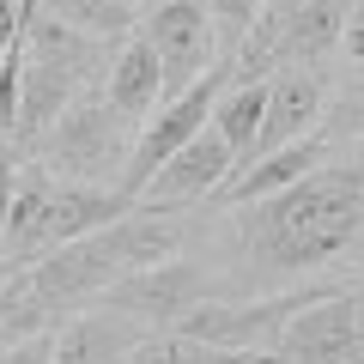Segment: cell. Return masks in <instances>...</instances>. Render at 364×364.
<instances>
[{
	"label": "cell",
	"mask_w": 364,
	"mask_h": 364,
	"mask_svg": "<svg viewBox=\"0 0 364 364\" xmlns=\"http://www.w3.org/2000/svg\"><path fill=\"white\" fill-rule=\"evenodd\" d=\"M140 31L158 49L164 97H176L182 85H195V79L219 61V31H213V6L207 0H152L146 18H140Z\"/></svg>",
	"instance_id": "5b68a950"
},
{
	"label": "cell",
	"mask_w": 364,
	"mask_h": 364,
	"mask_svg": "<svg viewBox=\"0 0 364 364\" xmlns=\"http://www.w3.org/2000/svg\"><path fill=\"white\" fill-rule=\"evenodd\" d=\"M322 134L328 140H364V73H340L322 109Z\"/></svg>",
	"instance_id": "5bb4252c"
},
{
	"label": "cell",
	"mask_w": 364,
	"mask_h": 364,
	"mask_svg": "<svg viewBox=\"0 0 364 364\" xmlns=\"http://www.w3.org/2000/svg\"><path fill=\"white\" fill-rule=\"evenodd\" d=\"M140 334L146 328L134 322V316H122V310H109V304L91 298L85 310H73L67 322H55L43 340H49V364H122Z\"/></svg>",
	"instance_id": "30bf717a"
},
{
	"label": "cell",
	"mask_w": 364,
	"mask_h": 364,
	"mask_svg": "<svg viewBox=\"0 0 364 364\" xmlns=\"http://www.w3.org/2000/svg\"><path fill=\"white\" fill-rule=\"evenodd\" d=\"M188 249L213 298L316 291L364 273V140H340L310 176L243 207H195Z\"/></svg>",
	"instance_id": "6da1fadb"
},
{
	"label": "cell",
	"mask_w": 364,
	"mask_h": 364,
	"mask_svg": "<svg viewBox=\"0 0 364 364\" xmlns=\"http://www.w3.org/2000/svg\"><path fill=\"white\" fill-rule=\"evenodd\" d=\"M328 91H334V67H310V61H273L267 67V104H261V134L255 152H273L286 140L322 128Z\"/></svg>",
	"instance_id": "52a82bcc"
},
{
	"label": "cell",
	"mask_w": 364,
	"mask_h": 364,
	"mask_svg": "<svg viewBox=\"0 0 364 364\" xmlns=\"http://www.w3.org/2000/svg\"><path fill=\"white\" fill-rule=\"evenodd\" d=\"M273 364H364V340H358V316H352V291L322 286L291 310V322L273 340Z\"/></svg>",
	"instance_id": "277c9868"
},
{
	"label": "cell",
	"mask_w": 364,
	"mask_h": 364,
	"mask_svg": "<svg viewBox=\"0 0 364 364\" xmlns=\"http://www.w3.org/2000/svg\"><path fill=\"white\" fill-rule=\"evenodd\" d=\"M261 104H267V73H249V79H231L213 104V128L225 134V146L237 152V170L255 158V134H261Z\"/></svg>",
	"instance_id": "7c38bea8"
},
{
	"label": "cell",
	"mask_w": 364,
	"mask_h": 364,
	"mask_svg": "<svg viewBox=\"0 0 364 364\" xmlns=\"http://www.w3.org/2000/svg\"><path fill=\"white\" fill-rule=\"evenodd\" d=\"M134 134H140V128H134V122L104 97V85H91V91H79L73 104L49 122V134L37 140V152H31V158H37V164H49L55 176L122 188V170H128Z\"/></svg>",
	"instance_id": "3957f363"
},
{
	"label": "cell",
	"mask_w": 364,
	"mask_h": 364,
	"mask_svg": "<svg viewBox=\"0 0 364 364\" xmlns=\"http://www.w3.org/2000/svg\"><path fill=\"white\" fill-rule=\"evenodd\" d=\"M128 207H134V195H122V188L55 176L49 164L25 158L13 195H6V255H13V273L31 267L37 255H49V249L73 243V237L97 231V225L122 219Z\"/></svg>",
	"instance_id": "7a4b0ae2"
},
{
	"label": "cell",
	"mask_w": 364,
	"mask_h": 364,
	"mask_svg": "<svg viewBox=\"0 0 364 364\" xmlns=\"http://www.w3.org/2000/svg\"><path fill=\"white\" fill-rule=\"evenodd\" d=\"M334 61L346 67V73H364V0H352V6H346V31H340Z\"/></svg>",
	"instance_id": "2e32d148"
},
{
	"label": "cell",
	"mask_w": 364,
	"mask_h": 364,
	"mask_svg": "<svg viewBox=\"0 0 364 364\" xmlns=\"http://www.w3.org/2000/svg\"><path fill=\"white\" fill-rule=\"evenodd\" d=\"M334 146H340V140H328V134L316 128V134H304V140H286V146H273V152H255L243 170H231L207 200H213V207H243V200L279 195V188H291L298 176H310Z\"/></svg>",
	"instance_id": "9c48e42d"
},
{
	"label": "cell",
	"mask_w": 364,
	"mask_h": 364,
	"mask_svg": "<svg viewBox=\"0 0 364 364\" xmlns=\"http://www.w3.org/2000/svg\"><path fill=\"white\" fill-rule=\"evenodd\" d=\"M231 170H237V152L225 146V134L207 122L195 140H182L176 152L146 176L140 200H146V207H200V200H207Z\"/></svg>",
	"instance_id": "ba28073f"
},
{
	"label": "cell",
	"mask_w": 364,
	"mask_h": 364,
	"mask_svg": "<svg viewBox=\"0 0 364 364\" xmlns=\"http://www.w3.org/2000/svg\"><path fill=\"white\" fill-rule=\"evenodd\" d=\"M207 6H213V31H219V55H225V61H237L249 25L261 18V0H207Z\"/></svg>",
	"instance_id": "9a60e30c"
},
{
	"label": "cell",
	"mask_w": 364,
	"mask_h": 364,
	"mask_svg": "<svg viewBox=\"0 0 364 364\" xmlns=\"http://www.w3.org/2000/svg\"><path fill=\"white\" fill-rule=\"evenodd\" d=\"M18 18H25V6H18V0H0V55L13 49V37H18Z\"/></svg>",
	"instance_id": "ac0fdd59"
},
{
	"label": "cell",
	"mask_w": 364,
	"mask_h": 364,
	"mask_svg": "<svg viewBox=\"0 0 364 364\" xmlns=\"http://www.w3.org/2000/svg\"><path fill=\"white\" fill-rule=\"evenodd\" d=\"M37 6H49L55 18H67V25L91 31V37L122 43V37H128V31L146 18V6H152V0H37Z\"/></svg>",
	"instance_id": "4fadbf2b"
},
{
	"label": "cell",
	"mask_w": 364,
	"mask_h": 364,
	"mask_svg": "<svg viewBox=\"0 0 364 364\" xmlns=\"http://www.w3.org/2000/svg\"><path fill=\"white\" fill-rule=\"evenodd\" d=\"M0 346H13V328H6V304H0Z\"/></svg>",
	"instance_id": "44dd1931"
},
{
	"label": "cell",
	"mask_w": 364,
	"mask_h": 364,
	"mask_svg": "<svg viewBox=\"0 0 364 364\" xmlns=\"http://www.w3.org/2000/svg\"><path fill=\"white\" fill-rule=\"evenodd\" d=\"M0 279H13V255H6V207H0Z\"/></svg>",
	"instance_id": "ffe728a7"
},
{
	"label": "cell",
	"mask_w": 364,
	"mask_h": 364,
	"mask_svg": "<svg viewBox=\"0 0 364 364\" xmlns=\"http://www.w3.org/2000/svg\"><path fill=\"white\" fill-rule=\"evenodd\" d=\"M18 170H25V152H18V140H13V134H0V207H6V195H13Z\"/></svg>",
	"instance_id": "e0dca14e"
},
{
	"label": "cell",
	"mask_w": 364,
	"mask_h": 364,
	"mask_svg": "<svg viewBox=\"0 0 364 364\" xmlns=\"http://www.w3.org/2000/svg\"><path fill=\"white\" fill-rule=\"evenodd\" d=\"M104 97L134 122V128H140V122L152 116L158 104H164V67H158V49L146 43V31H140V25H134L128 37L116 43V55H109Z\"/></svg>",
	"instance_id": "8fae6325"
},
{
	"label": "cell",
	"mask_w": 364,
	"mask_h": 364,
	"mask_svg": "<svg viewBox=\"0 0 364 364\" xmlns=\"http://www.w3.org/2000/svg\"><path fill=\"white\" fill-rule=\"evenodd\" d=\"M346 291H352V316H358V340H364V273H352Z\"/></svg>",
	"instance_id": "d6986e66"
},
{
	"label": "cell",
	"mask_w": 364,
	"mask_h": 364,
	"mask_svg": "<svg viewBox=\"0 0 364 364\" xmlns=\"http://www.w3.org/2000/svg\"><path fill=\"white\" fill-rule=\"evenodd\" d=\"M322 291V286H316ZM310 291H255V298H200L195 310L182 316V334L213 340V346H237V352H273L279 328L291 322V310Z\"/></svg>",
	"instance_id": "8992f818"
}]
</instances>
